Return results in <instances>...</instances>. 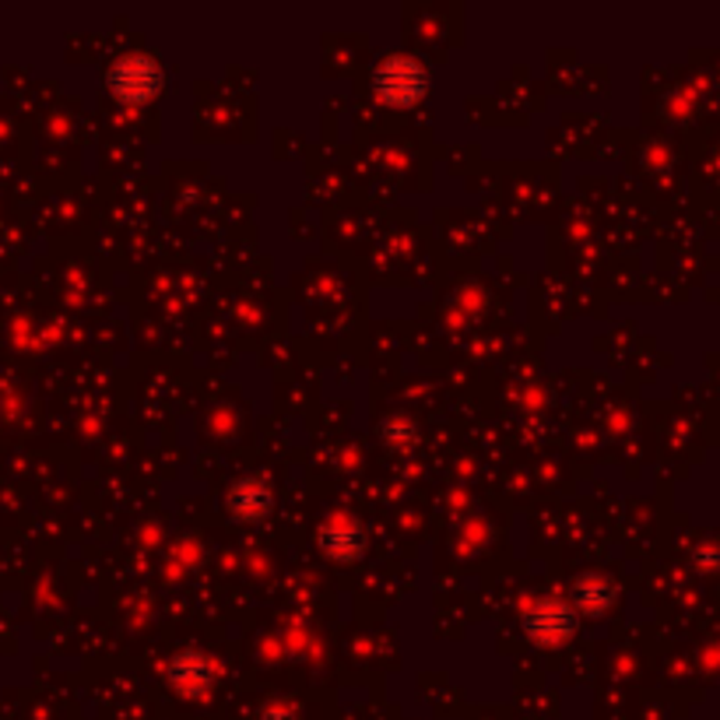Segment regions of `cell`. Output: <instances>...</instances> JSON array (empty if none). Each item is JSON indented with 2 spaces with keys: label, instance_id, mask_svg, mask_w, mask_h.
I'll return each mask as SVG.
<instances>
[{
  "label": "cell",
  "instance_id": "7a4b0ae2",
  "mask_svg": "<svg viewBox=\"0 0 720 720\" xmlns=\"http://www.w3.org/2000/svg\"><path fill=\"white\" fill-rule=\"evenodd\" d=\"M380 89L390 99H411L422 92V67L404 57H393L380 67Z\"/></svg>",
  "mask_w": 720,
  "mask_h": 720
},
{
  "label": "cell",
  "instance_id": "6da1fadb",
  "mask_svg": "<svg viewBox=\"0 0 720 720\" xmlns=\"http://www.w3.org/2000/svg\"><path fill=\"white\" fill-rule=\"evenodd\" d=\"M113 81H116V92L119 95L145 99V95L156 92L159 71H156V64H151L148 57H124V60L116 64Z\"/></svg>",
  "mask_w": 720,
  "mask_h": 720
}]
</instances>
